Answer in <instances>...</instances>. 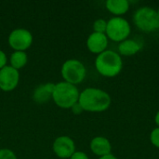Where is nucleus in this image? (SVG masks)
Returning <instances> with one entry per match:
<instances>
[{
    "label": "nucleus",
    "mask_w": 159,
    "mask_h": 159,
    "mask_svg": "<svg viewBox=\"0 0 159 159\" xmlns=\"http://www.w3.org/2000/svg\"><path fill=\"white\" fill-rule=\"evenodd\" d=\"M28 61V56L25 51H14L9 58V65L16 70L22 69Z\"/></svg>",
    "instance_id": "15"
},
{
    "label": "nucleus",
    "mask_w": 159,
    "mask_h": 159,
    "mask_svg": "<svg viewBox=\"0 0 159 159\" xmlns=\"http://www.w3.org/2000/svg\"><path fill=\"white\" fill-rule=\"evenodd\" d=\"M131 28L129 22L122 17H114L107 21L105 34L114 42H122L129 36Z\"/></svg>",
    "instance_id": "6"
},
{
    "label": "nucleus",
    "mask_w": 159,
    "mask_h": 159,
    "mask_svg": "<svg viewBox=\"0 0 159 159\" xmlns=\"http://www.w3.org/2000/svg\"><path fill=\"white\" fill-rule=\"evenodd\" d=\"M108 37L105 34H100L93 32L87 39V48L93 54H101L107 50Z\"/></svg>",
    "instance_id": "10"
},
{
    "label": "nucleus",
    "mask_w": 159,
    "mask_h": 159,
    "mask_svg": "<svg viewBox=\"0 0 159 159\" xmlns=\"http://www.w3.org/2000/svg\"><path fill=\"white\" fill-rule=\"evenodd\" d=\"M110 95L97 88H87L80 92L78 103L84 111L90 113H102L106 111L111 105Z\"/></svg>",
    "instance_id": "1"
},
{
    "label": "nucleus",
    "mask_w": 159,
    "mask_h": 159,
    "mask_svg": "<svg viewBox=\"0 0 159 159\" xmlns=\"http://www.w3.org/2000/svg\"><path fill=\"white\" fill-rule=\"evenodd\" d=\"M157 14H158V18H159V7H158V9H157Z\"/></svg>",
    "instance_id": "24"
},
{
    "label": "nucleus",
    "mask_w": 159,
    "mask_h": 159,
    "mask_svg": "<svg viewBox=\"0 0 159 159\" xmlns=\"http://www.w3.org/2000/svg\"><path fill=\"white\" fill-rule=\"evenodd\" d=\"M150 142L155 147L159 149V128H156L152 130L150 134Z\"/></svg>",
    "instance_id": "18"
},
{
    "label": "nucleus",
    "mask_w": 159,
    "mask_h": 159,
    "mask_svg": "<svg viewBox=\"0 0 159 159\" xmlns=\"http://www.w3.org/2000/svg\"><path fill=\"white\" fill-rule=\"evenodd\" d=\"M99 159H118L116 156H114L113 154H110V155H107V156H104V157H99Z\"/></svg>",
    "instance_id": "22"
},
{
    "label": "nucleus",
    "mask_w": 159,
    "mask_h": 159,
    "mask_svg": "<svg viewBox=\"0 0 159 159\" xmlns=\"http://www.w3.org/2000/svg\"><path fill=\"white\" fill-rule=\"evenodd\" d=\"M107 28V20L103 19H98L93 23V30L95 33L105 34Z\"/></svg>",
    "instance_id": "16"
},
{
    "label": "nucleus",
    "mask_w": 159,
    "mask_h": 159,
    "mask_svg": "<svg viewBox=\"0 0 159 159\" xmlns=\"http://www.w3.org/2000/svg\"><path fill=\"white\" fill-rule=\"evenodd\" d=\"M0 159H18L15 153L7 148L0 149Z\"/></svg>",
    "instance_id": "17"
},
{
    "label": "nucleus",
    "mask_w": 159,
    "mask_h": 159,
    "mask_svg": "<svg viewBox=\"0 0 159 159\" xmlns=\"http://www.w3.org/2000/svg\"><path fill=\"white\" fill-rule=\"evenodd\" d=\"M80 92L76 86L61 81L55 84L52 100L61 109H71L78 102Z\"/></svg>",
    "instance_id": "3"
},
{
    "label": "nucleus",
    "mask_w": 159,
    "mask_h": 159,
    "mask_svg": "<svg viewBox=\"0 0 159 159\" xmlns=\"http://www.w3.org/2000/svg\"><path fill=\"white\" fill-rule=\"evenodd\" d=\"M55 84L53 83H46L39 85L33 93V99L36 103L43 104L48 102L50 99H52V94L54 90Z\"/></svg>",
    "instance_id": "12"
},
{
    "label": "nucleus",
    "mask_w": 159,
    "mask_h": 159,
    "mask_svg": "<svg viewBox=\"0 0 159 159\" xmlns=\"http://www.w3.org/2000/svg\"><path fill=\"white\" fill-rule=\"evenodd\" d=\"M105 7L107 10L116 15V17H120L128 12L129 2L128 0H107L105 2Z\"/></svg>",
    "instance_id": "13"
},
{
    "label": "nucleus",
    "mask_w": 159,
    "mask_h": 159,
    "mask_svg": "<svg viewBox=\"0 0 159 159\" xmlns=\"http://www.w3.org/2000/svg\"><path fill=\"white\" fill-rule=\"evenodd\" d=\"M70 159H89V156L84 153V152H81V151H75L73 156L70 157Z\"/></svg>",
    "instance_id": "19"
},
{
    "label": "nucleus",
    "mask_w": 159,
    "mask_h": 159,
    "mask_svg": "<svg viewBox=\"0 0 159 159\" xmlns=\"http://www.w3.org/2000/svg\"><path fill=\"white\" fill-rule=\"evenodd\" d=\"M71 110H72V112H73L75 115H80V114H82V113L84 112L83 108L81 107V105H80L78 102L75 103V104L71 108Z\"/></svg>",
    "instance_id": "21"
},
{
    "label": "nucleus",
    "mask_w": 159,
    "mask_h": 159,
    "mask_svg": "<svg viewBox=\"0 0 159 159\" xmlns=\"http://www.w3.org/2000/svg\"><path fill=\"white\" fill-rule=\"evenodd\" d=\"M95 67L101 75L105 77H115L122 71L123 61L120 54L107 49L97 55Z\"/></svg>",
    "instance_id": "2"
},
{
    "label": "nucleus",
    "mask_w": 159,
    "mask_h": 159,
    "mask_svg": "<svg viewBox=\"0 0 159 159\" xmlns=\"http://www.w3.org/2000/svg\"><path fill=\"white\" fill-rule=\"evenodd\" d=\"M90 150L91 152L98 156L99 157L107 156L112 154V145L110 141L105 138V137H102V136H98L95 137L91 140L90 144H89Z\"/></svg>",
    "instance_id": "11"
},
{
    "label": "nucleus",
    "mask_w": 159,
    "mask_h": 159,
    "mask_svg": "<svg viewBox=\"0 0 159 159\" xmlns=\"http://www.w3.org/2000/svg\"><path fill=\"white\" fill-rule=\"evenodd\" d=\"M52 150L60 159H70L75 152V143L68 136H60L53 142Z\"/></svg>",
    "instance_id": "8"
},
{
    "label": "nucleus",
    "mask_w": 159,
    "mask_h": 159,
    "mask_svg": "<svg viewBox=\"0 0 159 159\" xmlns=\"http://www.w3.org/2000/svg\"><path fill=\"white\" fill-rule=\"evenodd\" d=\"M142 48V45L134 39H126L119 43L118 51L123 56H133L137 54Z\"/></svg>",
    "instance_id": "14"
},
{
    "label": "nucleus",
    "mask_w": 159,
    "mask_h": 159,
    "mask_svg": "<svg viewBox=\"0 0 159 159\" xmlns=\"http://www.w3.org/2000/svg\"><path fill=\"white\" fill-rule=\"evenodd\" d=\"M20 81V73L10 65L0 70V89L5 92L14 90Z\"/></svg>",
    "instance_id": "9"
},
{
    "label": "nucleus",
    "mask_w": 159,
    "mask_h": 159,
    "mask_svg": "<svg viewBox=\"0 0 159 159\" xmlns=\"http://www.w3.org/2000/svg\"><path fill=\"white\" fill-rule=\"evenodd\" d=\"M133 21L143 32L152 33L159 29L157 11L150 7H142L137 9L133 16Z\"/></svg>",
    "instance_id": "4"
},
{
    "label": "nucleus",
    "mask_w": 159,
    "mask_h": 159,
    "mask_svg": "<svg viewBox=\"0 0 159 159\" xmlns=\"http://www.w3.org/2000/svg\"><path fill=\"white\" fill-rule=\"evenodd\" d=\"M7 42L14 51H25L33 44V34L27 29L17 28L9 34Z\"/></svg>",
    "instance_id": "7"
},
{
    "label": "nucleus",
    "mask_w": 159,
    "mask_h": 159,
    "mask_svg": "<svg viewBox=\"0 0 159 159\" xmlns=\"http://www.w3.org/2000/svg\"><path fill=\"white\" fill-rule=\"evenodd\" d=\"M7 55L6 53L0 49V70L2 68H4L5 66H7Z\"/></svg>",
    "instance_id": "20"
},
{
    "label": "nucleus",
    "mask_w": 159,
    "mask_h": 159,
    "mask_svg": "<svg viewBox=\"0 0 159 159\" xmlns=\"http://www.w3.org/2000/svg\"><path fill=\"white\" fill-rule=\"evenodd\" d=\"M155 122L157 125V128H159V111L157 113V115L155 116Z\"/></svg>",
    "instance_id": "23"
},
{
    "label": "nucleus",
    "mask_w": 159,
    "mask_h": 159,
    "mask_svg": "<svg viewBox=\"0 0 159 159\" xmlns=\"http://www.w3.org/2000/svg\"><path fill=\"white\" fill-rule=\"evenodd\" d=\"M61 74L65 82L76 86L84 81L87 70L80 61L76 59H70L62 64Z\"/></svg>",
    "instance_id": "5"
}]
</instances>
